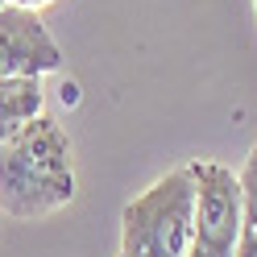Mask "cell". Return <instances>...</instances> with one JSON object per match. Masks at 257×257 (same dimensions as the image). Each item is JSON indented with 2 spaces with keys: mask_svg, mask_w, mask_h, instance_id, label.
Listing matches in <instances>:
<instances>
[{
  "mask_svg": "<svg viewBox=\"0 0 257 257\" xmlns=\"http://www.w3.org/2000/svg\"><path fill=\"white\" fill-rule=\"evenodd\" d=\"M75 191L79 179L71 137L46 112L0 141V216L46 220L62 212Z\"/></svg>",
  "mask_w": 257,
  "mask_h": 257,
  "instance_id": "1",
  "label": "cell"
},
{
  "mask_svg": "<svg viewBox=\"0 0 257 257\" xmlns=\"http://www.w3.org/2000/svg\"><path fill=\"white\" fill-rule=\"evenodd\" d=\"M195 232L191 166L166 170L120 212V257H187Z\"/></svg>",
  "mask_w": 257,
  "mask_h": 257,
  "instance_id": "2",
  "label": "cell"
},
{
  "mask_svg": "<svg viewBox=\"0 0 257 257\" xmlns=\"http://www.w3.org/2000/svg\"><path fill=\"white\" fill-rule=\"evenodd\" d=\"M195 179V232H191L187 257H232L240 236V212L245 191L240 174L224 162H187Z\"/></svg>",
  "mask_w": 257,
  "mask_h": 257,
  "instance_id": "3",
  "label": "cell"
},
{
  "mask_svg": "<svg viewBox=\"0 0 257 257\" xmlns=\"http://www.w3.org/2000/svg\"><path fill=\"white\" fill-rule=\"evenodd\" d=\"M62 67V50L38 13L5 5L0 9V79H42Z\"/></svg>",
  "mask_w": 257,
  "mask_h": 257,
  "instance_id": "4",
  "label": "cell"
},
{
  "mask_svg": "<svg viewBox=\"0 0 257 257\" xmlns=\"http://www.w3.org/2000/svg\"><path fill=\"white\" fill-rule=\"evenodd\" d=\"M42 79H0V141L42 116Z\"/></svg>",
  "mask_w": 257,
  "mask_h": 257,
  "instance_id": "5",
  "label": "cell"
},
{
  "mask_svg": "<svg viewBox=\"0 0 257 257\" xmlns=\"http://www.w3.org/2000/svg\"><path fill=\"white\" fill-rule=\"evenodd\" d=\"M236 174H240V191H245V212H240V236L232 257H257V146L249 150L245 166Z\"/></svg>",
  "mask_w": 257,
  "mask_h": 257,
  "instance_id": "6",
  "label": "cell"
},
{
  "mask_svg": "<svg viewBox=\"0 0 257 257\" xmlns=\"http://www.w3.org/2000/svg\"><path fill=\"white\" fill-rule=\"evenodd\" d=\"M9 5H17V9H29V13H38V9H46L50 0H9Z\"/></svg>",
  "mask_w": 257,
  "mask_h": 257,
  "instance_id": "7",
  "label": "cell"
},
{
  "mask_svg": "<svg viewBox=\"0 0 257 257\" xmlns=\"http://www.w3.org/2000/svg\"><path fill=\"white\" fill-rule=\"evenodd\" d=\"M5 5H9V0H0V9H5Z\"/></svg>",
  "mask_w": 257,
  "mask_h": 257,
  "instance_id": "8",
  "label": "cell"
},
{
  "mask_svg": "<svg viewBox=\"0 0 257 257\" xmlns=\"http://www.w3.org/2000/svg\"><path fill=\"white\" fill-rule=\"evenodd\" d=\"M253 13H257V0H253Z\"/></svg>",
  "mask_w": 257,
  "mask_h": 257,
  "instance_id": "9",
  "label": "cell"
}]
</instances>
